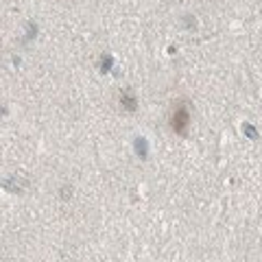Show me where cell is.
<instances>
[{"mask_svg":"<svg viewBox=\"0 0 262 262\" xmlns=\"http://www.w3.org/2000/svg\"><path fill=\"white\" fill-rule=\"evenodd\" d=\"M188 120H190L188 110L186 107H177L173 112V116H170V127H173L175 134H184V131L188 129Z\"/></svg>","mask_w":262,"mask_h":262,"instance_id":"1","label":"cell"}]
</instances>
